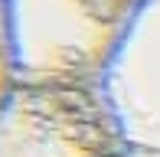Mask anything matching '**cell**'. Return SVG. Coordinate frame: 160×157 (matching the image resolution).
<instances>
[{
	"instance_id": "cell-1",
	"label": "cell",
	"mask_w": 160,
	"mask_h": 157,
	"mask_svg": "<svg viewBox=\"0 0 160 157\" xmlns=\"http://www.w3.org/2000/svg\"><path fill=\"white\" fill-rule=\"evenodd\" d=\"M144 0H7L20 89H101Z\"/></svg>"
},
{
	"instance_id": "cell-4",
	"label": "cell",
	"mask_w": 160,
	"mask_h": 157,
	"mask_svg": "<svg viewBox=\"0 0 160 157\" xmlns=\"http://www.w3.org/2000/svg\"><path fill=\"white\" fill-rule=\"evenodd\" d=\"M17 92V72H13V43H10V17L7 0H0V102Z\"/></svg>"
},
{
	"instance_id": "cell-3",
	"label": "cell",
	"mask_w": 160,
	"mask_h": 157,
	"mask_svg": "<svg viewBox=\"0 0 160 157\" xmlns=\"http://www.w3.org/2000/svg\"><path fill=\"white\" fill-rule=\"evenodd\" d=\"M101 95L121 144L160 154V0H144Z\"/></svg>"
},
{
	"instance_id": "cell-2",
	"label": "cell",
	"mask_w": 160,
	"mask_h": 157,
	"mask_svg": "<svg viewBox=\"0 0 160 157\" xmlns=\"http://www.w3.org/2000/svg\"><path fill=\"white\" fill-rule=\"evenodd\" d=\"M121 138L101 89H20L0 102V157H105Z\"/></svg>"
},
{
	"instance_id": "cell-5",
	"label": "cell",
	"mask_w": 160,
	"mask_h": 157,
	"mask_svg": "<svg viewBox=\"0 0 160 157\" xmlns=\"http://www.w3.org/2000/svg\"><path fill=\"white\" fill-rule=\"evenodd\" d=\"M105 157H160L154 151H137V147H118V151H111V154H105Z\"/></svg>"
}]
</instances>
